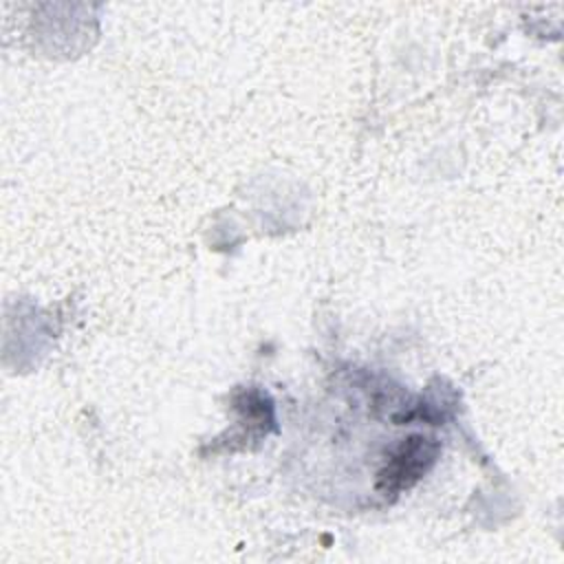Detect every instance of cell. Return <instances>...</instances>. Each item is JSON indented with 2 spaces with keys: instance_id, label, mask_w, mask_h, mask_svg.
I'll return each instance as SVG.
<instances>
[{
  "instance_id": "6da1fadb",
  "label": "cell",
  "mask_w": 564,
  "mask_h": 564,
  "mask_svg": "<svg viewBox=\"0 0 564 564\" xmlns=\"http://www.w3.org/2000/svg\"><path fill=\"white\" fill-rule=\"evenodd\" d=\"M436 452L438 445L432 438L410 436L401 443V447L388 460L386 469L379 474V489L399 491L403 487H410L434 463Z\"/></svg>"
}]
</instances>
